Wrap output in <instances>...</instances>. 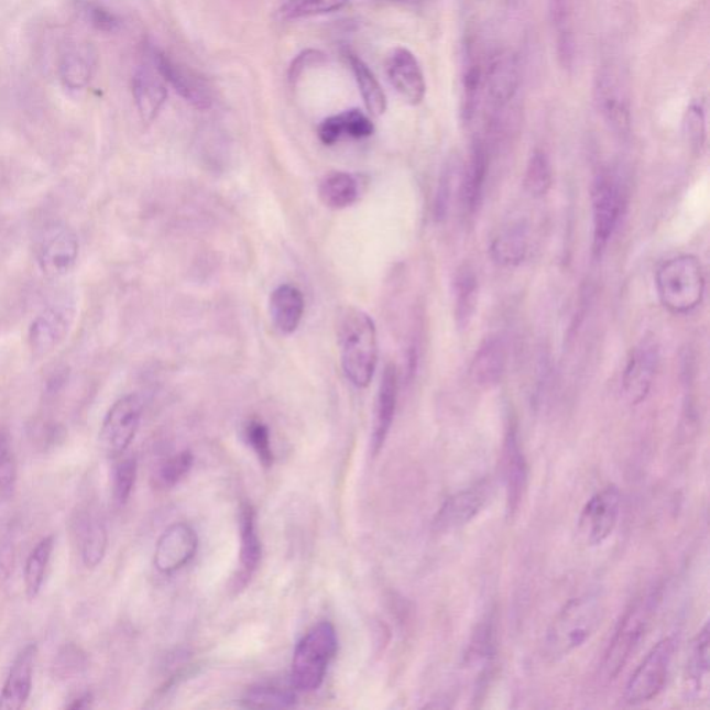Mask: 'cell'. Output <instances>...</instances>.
Wrapping results in <instances>:
<instances>
[{"label":"cell","mask_w":710,"mask_h":710,"mask_svg":"<svg viewBox=\"0 0 710 710\" xmlns=\"http://www.w3.org/2000/svg\"><path fill=\"white\" fill-rule=\"evenodd\" d=\"M454 293H456L454 318H456L459 329H466L477 312L479 297V281L471 266L463 265L458 270L456 282H454Z\"/></svg>","instance_id":"obj_32"},{"label":"cell","mask_w":710,"mask_h":710,"mask_svg":"<svg viewBox=\"0 0 710 710\" xmlns=\"http://www.w3.org/2000/svg\"><path fill=\"white\" fill-rule=\"evenodd\" d=\"M461 164H459L458 160H447L445 167H443L439 185H437L436 190L434 207L436 221L446 220L448 211H450L454 192H456V185L459 183V176H461Z\"/></svg>","instance_id":"obj_40"},{"label":"cell","mask_w":710,"mask_h":710,"mask_svg":"<svg viewBox=\"0 0 710 710\" xmlns=\"http://www.w3.org/2000/svg\"><path fill=\"white\" fill-rule=\"evenodd\" d=\"M710 630L704 624L693 640L690 658L686 667V691L693 699L708 698L710 666Z\"/></svg>","instance_id":"obj_27"},{"label":"cell","mask_w":710,"mask_h":710,"mask_svg":"<svg viewBox=\"0 0 710 710\" xmlns=\"http://www.w3.org/2000/svg\"><path fill=\"white\" fill-rule=\"evenodd\" d=\"M386 74L392 87L407 103L418 106L424 101L426 95L424 72L418 58L407 47L397 46L389 53Z\"/></svg>","instance_id":"obj_18"},{"label":"cell","mask_w":710,"mask_h":710,"mask_svg":"<svg viewBox=\"0 0 710 710\" xmlns=\"http://www.w3.org/2000/svg\"><path fill=\"white\" fill-rule=\"evenodd\" d=\"M295 702L296 693L291 688L275 685L254 686L243 697L244 707L248 708H291Z\"/></svg>","instance_id":"obj_36"},{"label":"cell","mask_w":710,"mask_h":710,"mask_svg":"<svg viewBox=\"0 0 710 710\" xmlns=\"http://www.w3.org/2000/svg\"><path fill=\"white\" fill-rule=\"evenodd\" d=\"M392 2L405 3V4H418L424 2V0H392Z\"/></svg>","instance_id":"obj_50"},{"label":"cell","mask_w":710,"mask_h":710,"mask_svg":"<svg viewBox=\"0 0 710 710\" xmlns=\"http://www.w3.org/2000/svg\"><path fill=\"white\" fill-rule=\"evenodd\" d=\"M677 647H679V640L671 635V637L660 640L649 651L643 664L637 667L627 681L624 702L637 707V704L653 701L659 696L669 679Z\"/></svg>","instance_id":"obj_7"},{"label":"cell","mask_w":710,"mask_h":710,"mask_svg":"<svg viewBox=\"0 0 710 710\" xmlns=\"http://www.w3.org/2000/svg\"><path fill=\"white\" fill-rule=\"evenodd\" d=\"M36 654H39V647L31 643L15 656L3 690L0 692V710H20L25 707L32 691Z\"/></svg>","instance_id":"obj_19"},{"label":"cell","mask_w":710,"mask_h":710,"mask_svg":"<svg viewBox=\"0 0 710 710\" xmlns=\"http://www.w3.org/2000/svg\"><path fill=\"white\" fill-rule=\"evenodd\" d=\"M398 397V375L396 367L386 365L382 375L381 386H379L375 419H373L372 430V452L376 456L386 443L389 432L392 429L394 414H396Z\"/></svg>","instance_id":"obj_21"},{"label":"cell","mask_w":710,"mask_h":710,"mask_svg":"<svg viewBox=\"0 0 710 710\" xmlns=\"http://www.w3.org/2000/svg\"><path fill=\"white\" fill-rule=\"evenodd\" d=\"M525 189L532 197L546 196L553 186V167L546 152L536 151L528 159L525 179Z\"/></svg>","instance_id":"obj_37"},{"label":"cell","mask_w":710,"mask_h":710,"mask_svg":"<svg viewBox=\"0 0 710 710\" xmlns=\"http://www.w3.org/2000/svg\"><path fill=\"white\" fill-rule=\"evenodd\" d=\"M76 318L73 302L61 301L51 304L36 315L29 330V343L36 356L50 354L67 339Z\"/></svg>","instance_id":"obj_14"},{"label":"cell","mask_w":710,"mask_h":710,"mask_svg":"<svg viewBox=\"0 0 710 710\" xmlns=\"http://www.w3.org/2000/svg\"><path fill=\"white\" fill-rule=\"evenodd\" d=\"M506 368V346L500 336H489L480 345L471 364L473 382L482 387H493L503 379Z\"/></svg>","instance_id":"obj_25"},{"label":"cell","mask_w":710,"mask_h":710,"mask_svg":"<svg viewBox=\"0 0 710 710\" xmlns=\"http://www.w3.org/2000/svg\"><path fill=\"white\" fill-rule=\"evenodd\" d=\"M132 95L141 119L151 124L162 111L168 90L152 63L136 69L132 79Z\"/></svg>","instance_id":"obj_20"},{"label":"cell","mask_w":710,"mask_h":710,"mask_svg":"<svg viewBox=\"0 0 710 710\" xmlns=\"http://www.w3.org/2000/svg\"><path fill=\"white\" fill-rule=\"evenodd\" d=\"M347 61H349L352 73H354L356 81L359 85L368 113L373 117H381L387 109V100L375 74L371 72L370 67L356 53H347Z\"/></svg>","instance_id":"obj_33"},{"label":"cell","mask_w":710,"mask_h":710,"mask_svg":"<svg viewBox=\"0 0 710 710\" xmlns=\"http://www.w3.org/2000/svg\"><path fill=\"white\" fill-rule=\"evenodd\" d=\"M484 73L477 57L468 56L466 73H463L462 116L466 122H471L477 116L480 95L483 92Z\"/></svg>","instance_id":"obj_39"},{"label":"cell","mask_w":710,"mask_h":710,"mask_svg":"<svg viewBox=\"0 0 710 710\" xmlns=\"http://www.w3.org/2000/svg\"><path fill=\"white\" fill-rule=\"evenodd\" d=\"M359 194V183L354 176L343 171H334L325 175L318 186L319 200L330 210H343L354 205Z\"/></svg>","instance_id":"obj_31"},{"label":"cell","mask_w":710,"mask_h":710,"mask_svg":"<svg viewBox=\"0 0 710 710\" xmlns=\"http://www.w3.org/2000/svg\"><path fill=\"white\" fill-rule=\"evenodd\" d=\"M685 136L692 152L701 153L707 142V119L701 103H692L685 116Z\"/></svg>","instance_id":"obj_44"},{"label":"cell","mask_w":710,"mask_h":710,"mask_svg":"<svg viewBox=\"0 0 710 710\" xmlns=\"http://www.w3.org/2000/svg\"><path fill=\"white\" fill-rule=\"evenodd\" d=\"M605 618V603L598 594L574 598L562 608L544 638V656L557 662L579 649L596 634Z\"/></svg>","instance_id":"obj_1"},{"label":"cell","mask_w":710,"mask_h":710,"mask_svg":"<svg viewBox=\"0 0 710 710\" xmlns=\"http://www.w3.org/2000/svg\"><path fill=\"white\" fill-rule=\"evenodd\" d=\"M18 480V462L12 440L7 430L0 428V495L9 494Z\"/></svg>","instance_id":"obj_46"},{"label":"cell","mask_w":710,"mask_h":710,"mask_svg":"<svg viewBox=\"0 0 710 710\" xmlns=\"http://www.w3.org/2000/svg\"><path fill=\"white\" fill-rule=\"evenodd\" d=\"M327 61L325 53L317 50H307L298 53V55L293 58L290 69H287V79H290L291 85L295 87L301 78L304 76V73L312 67H317L319 64H323Z\"/></svg>","instance_id":"obj_48"},{"label":"cell","mask_w":710,"mask_h":710,"mask_svg":"<svg viewBox=\"0 0 710 710\" xmlns=\"http://www.w3.org/2000/svg\"><path fill=\"white\" fill-rule=\"evenodd\" d=\"M81 10L85 19L89 21V24L92 25L94 29L101 32H116L120 30L121 20L119 15L110 12V10L105 8L103 4L83 2Z\"/></svg>","instance_id":"obj_47"},{"label":"cell","mask_w":710,"mask_h":710,"mask_svg":"<svg viewBox=\"0 0 710 710\" xmlns=\"http://www.w3.org/2000/svg\"><path fill=\"white\" fill-rule=\"evenodd\" d=\"M520 63L511 53H501L485 69L483 92L491 124H499L506 106L514 100L521 83Z\"/></svg>","instance_id":"obj_13"},{"label":"cell","mask_w":710,"mask_h":710,"mask_svg":"<svg viewBox=\"0 0 710 710\" xmlns=\"http://www.w3.org/2000/svg\"><path fill=\"white\" fill-rule=\"evenodd\" d=\"M528 239L525 227L506 228L491 243V255L496 264L516 266L525 261L528 252Z\"/></svg>","instance_id":"obj_34"},{"label":"cell","mask_w":710,"mask_h":710,"mask_svg":"<svg viewBox=\"0 0 710 710\" xmlns=\"http://www.w3.org/2000/svg\"><path fill=\"white\" fill-rule=\"evenodd\" d=\"M659 601L660 591L658 589L649 590L635 598L632 605L624 612L612 635L611 643L608 645L605 656H603V671L611 680L616 679L640 643L643 642L651 623H653L656 610H658Z\"/></svg>","instance_id":"obj_4"},{"label":"cell","mask_w":710,"mask_h":710,"mask_svg":"<svg viewBox=\"0 0 710 710\" xmlns=\"http://www.w3.org/2000/svg\"><path fill=\"white\" fill-rule=\"evenodd\" d=\"M375 125L367 114L359 109L328 117L318 127V138L324 145L332 146L343 139H365L373 135Z\"/></svg>","instance_id":"obj_24"},{"label":"cell","mask_w":710,"mask_h":710,"mask_svg":"<svg viewBox=\"0 0 710 710\" xmlns=\"http://www.w3.org/2000/svg\"><path fill=\"white\" fill-rule=\"evenodd\" d=\"M551 14L555 30H557V44L560 62L565 67L572 66L575 56V41L568 0H551Z\"/></svg>","instance_id":"obj_38"},{"label":"cell","mask_w":710,"mask_h":710,"mask_svg":"<svg viewBox=\"0 0 710 710\" xmlns=\"http://www.w3.org/2000/svg\"><path fill=\"white\" fill-rule=\"evenodd\" d=\"M489 174V152L482 139L473 141L471 157L461 175V200L469 215H474L482 205L485 181Z\"/></svg>","instance_id":"obj_23"},{"label":"cell","mask_w":710,"mask_h":710,"mask_svg":"<svg viewBox=\"0 0 710 710\" xmlns=\"http://www.w3.org/2000/svg\"><path fill=\"white\" fill-rule=\"evenodd\" d=\"M244 439L248 445L253 448L259 461L265 468H270L274 463V452H272L270 430L266 425L260 420H250L244 426Z\"/></svg>","instance_id":"obj_45"},{"label":"cell","mask_w":710,"mask_h":710,"mask_svg":"<svg viewBox=\"0 0 710 710\" xmlns=\"http://www.w3.org/2000/svg\"><path fill=\"white\" fill-rule=\"evenodd\" d=\"M304 297L297 287L282 285L271 293L270 314L272 323L282 335L295 334L304 315Z\"/></svg>","instance_id":"obj_26"},{"label":"cell","mask_w":710,"mask_h":710,"mask_svg":"<svg viewBox=\"0 0 710 710\" xmlns=\"http://www.w3.org/2000/svg\"><path fill=\"white\" fill-rule=\"evenodd\" d=\"M138 477V462L135 458L122 459L113 469V490L114 503L119 506L125 505L130 500L133 488H135Z\"/></svg>","instance_id":"obj_43"},{"label":"cell","mask_w":710,"mask_h":710,"mask_svg":"<svg viewBox=\"0 0 710 710\" xmlns=\"http://www.w3.org/2000/svg\"><path fill=\"white\" fill-rule=\"evenodd\" d=\"M349 2L350 0H286L281 14L285 20L315 18V15L339 12Z\"/></svg>","instance_id":"obj_41"},{"label":"cell","mask_w":710,"mask_h":710,"mask_svg":"<svg viewBox=\"0 0 710 710\" xmlns=\"http://www.w3.org/2000/svg\"><path fill=\"white\" fill-rule=\"evenodd\" d=\"M194 466V456L189 451L175 454L174 457L164 461L154 473L153 485L159 490H170L175 488L181 480L186 478Z\"/></svg>","instance_id":"obj_42"},{"label":"cell","mask_w":710,"mask_h":710,"mask_svg":"<svg viewBox=\"0 0 710 710\" xmlns=\"http://www.w3.org/2000/svg\"><path fill=\"white\" fill-rule=\"evenodd\" d=\"M338 651V634L329 622L315 624L298 642L293 655L291 680L298 691H317L324 685Z\"/></svg>","instance_id":"obj_5"},{"label":"cell","mask_w":710,"mask_h":710,"mask_svg":"<svg viewBox=\"0 0 710 710\" xmlns=\"http://www.w3.org/2000/svg\"><path fill=\"white\" fill-rule=\"evenodd\" d=\"M77 536L84 565L89 569L98 568L108 551L109 543L108 528L103 521L92 512L79 515Z\"/></svg>","instance_id":"obj_28"},{"label":"cell","mask_w":710,"mask_h":710,"mask_svg":"<svg viewBox=\"0 0 710 710\" xmlns=\"http://www.w3.org/2000/svg\"><path fill=\"white\" fill-rule=\"evenodd\" d=\"M143 414V402L138 394H127L111 405L100 429V445L110 457H119L135 439Z\"/></svg>","instance_id":"obj_10"},{"label":"cell","mask_w":710,"mask_h":710,"mask_svg":"<svg viewBox=\"0 0 710 710\" xmlns=\"http://www.w3.org/2000/svg\"><path fill=\"white\" fill-rule=\"evenodd\" d=\"M199 538L188 523H174L165 528L154 549V566L160 574L171 575L194 559Z\"/></svg>","instance_id":"obj_17"},{"label":"cell","mask_w":710,"mask_h":710,"mask_svg":"<svg viewBox=\"0 0 710 710\" xmlns=\"http://www.w3.org/2000/svg\"><path fill=\"white\" fill-rule=\"evenodd\" d=\"M96 55L88 44L68 47L61 62V77L67 88L78 90L87 87L94 77Z\"/></svg>","instance_id":"obj_30"},{"label":"cell","mask_w":710,"mask_h":710,"mask_svg":"<svg viewBox=\"0 0 710 710\" xmlns=\"http://www.w3.org/2000/svg\"><path fill=\"white\" fill-rule=\"evenodd\" d=\"M597 108L608 127L619 136L632 131V108L621 76L612 68H602L596 84Z\"/></svg>","instance_id":"obj_15"},{"label":"cell","mask_w":710,"mask_h":710,"mask_svg":"<svg viewBox=\"0 0 710 710\" xmlns=\"http://www.w3.org/2000/svg\"><path fill=\"white\" fill-rule=\"evenodd\" d=\"M338 340L341 367L347 379L356 387L370 386L379 356L373 319L360 308H345L339 317Z\"/></svg>","instance_id":"obj_2"},{"label":"cell","mask_w":710,"mask_h":710,"mask_svg":"<svg viewBox=\"0 0 710 710\" xmlns=\"http://www.w3.org/2000/svg\"><path fill=\"white\" fill-rule=\"evenodd\" d=\"M622 496L616 485L592 495L579 517V536L587 546H601L612 536L621 515Z\"/></svg>","instance_id":"obj_9"},{"label":"cell","mask_w":710,"mask_h":710,"mask_svg":"<svg viewBox=\"0 0 710 710\" xmlns=\"http://www.w3.org/2000/svg\"><path fill=\"white\" fill-rule=\"evenodd\" d=\"M79 243L76 232L64 223H52L42 232L36 245V260L51 280L66 276L76 266Z\"/></svg>","instance_id":"obj_12"},{"label":"cell","mask_w":710,"mask_h":710,"mask_svg":"<svg viewBox=\"0 0 710 710\" xmlns=\"http://www.w3.org/2000/svg\"><path fill=\"white\" fill-rule=\"evenodd\" d=\"M658 364L659 350L654 339L645 338L630 351L622 378L623 394L630 404L647 398Z\"/></svg>","instance_id":"obj_16"},{"label":"cell","mask_w":710,"mask_h":710,"mask_svg":"<svg viewBox=\"0 0 710 710\" xmlns=\"http://www.w3.org/2000/svg\"><path fill=\"white\" fill-rule=\"evenodd\" d=\"M261 553V542L258 532V520L252 505L243 504L240 510V575L238 580L243 585L248 583L255 570H258Z\"/></svg>","instance_id":"obj_29"},{"label":"cell","mask_w":710,"mask_h":710,"mask_svg":"<svg viewBox=\"0 0 710 710\" xmlns=\"http://www.w3.org/2000/svg\"><path fill=\"white\" fill-rule=\"evenodd\" d=\"M55 537L47 536L36 544L24 566V585L26 597L30 600L40 596L44 586L47 566H50Z\"/></svg>","instance_id":"obj_35"},{"label":"cell","mask_w":710,"mask_h":710,"mask_svg":"<svg viewBox=\"0 0 710 710\" xmlns=\"http://www.w3.org/2000/svg\"><path fill=\"white\" fill-rule=\"evenodd\" d=\"M504 452L506 511L512 516L520 510L527 485V463L515 425H511L509 434H506Z\"/></svg>","instance_id":"obj_22"},{"label":"cell","mask_w":710,"mask_h":710,"mask_svg":"<svg viewBox=\"0 0 710 710\" xmlns=\"http://www.w3.org/2000/svg\"><path fill=\"white\" fill-rule=\"evenodd\" d=\"M148 56L165 84L173 87L186 103L200 111L211 108L212 90L200 74L165 55L159 47L148 46Z\"/></svg>","instance_id":"obj_8"},{"label":"cell","mask_w":710,"mask_h":710,"mask_svg":"<svg viewBox=\"0 0 710 710\" xmlns=\"http://www.w3.org/2000/svg\"><path fill=\"white\" fill-rule=\"evenodd\" d=\"M592 203V250L597 258L605 252L624 207V189L621 178L612 170L597 175L591 194Z\"/></svg>","instance_id":"obj_6"},{"label":"cell","mask_w":710,"mask_h":710,"mask_svg":"<svg viewBox=\"0 0 710 710\" xmlns=\"http://www.w3.org/2000/svg\"><path fill=\"white\" fill-rule=\"evenodd\" d=\"M656 292L667 312L686 315L701 306L704 295V274L696 255L681 254L665 261L656 271Z\"/></svg>","instance_id":"obj_3"},{"label":"cell","mask_w":710,"mask_h":710,"mask_svg":"<svg viewBox=\"0 0 710 710\" xmlns=\"http://www.w3.org/2000/svg\"><path fill=\"white\" fill-rule=\"evenodd\" d=\"M493 480L484 478L448 496L435 517V531L448 533L467 526L474 517L482 514L493 499Z\"/></svg>","instance_id":"obj_11"},{"label":"cell","mask_w":710,"mask_h":710,"mask_svg":"<svg viewBox=\"0 0 710 710\" xmlns=\"http://www.w3.org/2000/svg\"><path fill=\"white\" fill-rule=\"evenodd\" d=\"M94 702L92 693L85 692L83 696L74 699L73 703L67 704L68 709H85L89 708Z\"/></svg>","instance_id":"obj_49"}]
</instances>
